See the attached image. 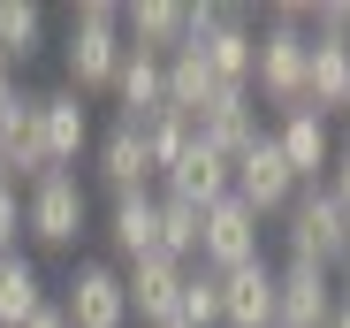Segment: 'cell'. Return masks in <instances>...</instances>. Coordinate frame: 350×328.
I'll use <instances>...</instances> for the list:
<instances>
[{
	"label": "cell",
	"instance_id": "6da1fadb",
	"mask_svg": "<svg viewBox=\"0 0 350 328\" xmlns=\"http://www.w3.org/2000/svg\"><path fill=\"white\" fill-rule=\"evenodd\" d=\"M252 99L274 115L305 107V8H267L259 53H252Z\"/></svg>",
	"mask_w": 350,
	"mask_h": 328
},
{
	"label": "cell",
	"instance_id": "7a4b0ae2",
	"mask_svg": "<svg viewBox=\"0 0 350 328\" xmlns=\"http://www.w3.org/2000/svg\"><path fill=\"white\" fill-rule=\"evenodd\" d=\"M62 69H69V92H77V99L107 92L114 69H122V8H107V0H84V8H69Z\"/></svg>",
	"mask_w": 350,
	"mask_h": 328
},
{
	"label": "cell",
	"instance_id": "3957f363",
	"mask_svg": "<svg viewBox=\"0 0 350 328\" xmlns=\"http://www.w3.org/2000/svg\"><path fill=\"white\" fill-rule=\"evenodd\" d=\"M282 244L297 267H335L350 260V214L327 199V184H297V199L282 206Z\"/></svg>",
	"mask_w": 350,
	"mask_h": 328
},
{
	"label": "cell",
	"instance_id": "277c9868",
	"mask_svg": "<svg viewBox=\"0 0 350 328\" xmlns=\"http://www.w3.org/2000/svg\"><path fill=\"white\" fill-rule=\"evenodd\" d=\"M92 229V191L77 168H46L31 191H23V237L46 244V252H77V237Z\"/></svg>",
	"mask_w": 350,
	"mask_h": 328
},
{
	"label": "cell",
	"instance_id": "5b68a950",
	"mask_svg": "<svg viewBox=\"0 0 350 328\" xmlns=\"http://www.w3.org/2000/svg\"><path fill=\"white\" fill-rule=\"evenodd\" d=\"M53 305H62L69 328H130V298H122V267L114 260H77Z\"/></svg>",
	"mask_w": 350,
	"mask_h": 328
},
{
	"label": "cell",
	"instance_id": "8992f818",
	"mask_svg": "<svg viewBox=\"0 0 350 328\" xmlns=\"http://www.w3.org/2000/svg\"><path fill=\"white\" fill-rule=\"evenodd\" d=\"M228 199H244L259 222H282V206L297 199V176L282 168V153H274V138L259 130L237 160H228Z\"/></svg>",
	"mask_w": 350,
	"mask_h": 328
},
{
	"label": "cell",
	"instance_id": "52a82bcc",
	"mask_svg": "<svg viewBox=\"0 0 350 328\" xmlns=\"http://www.w3.org/2000/svg\"><path fill=\"white\" fill-rule=\"evenodd\" d=\"M31 123H38V145L53 168H77V160L92 153V99H77L69 84H53V92H31Z\"/></svg>",
	"mask_w": 350,
	"mask_h": 328
},
{
	"label": "cell",
	"instance_id": "ba28073f",
	"mask_svg": "<svg viewBox=\"0 0 350 328\" xmlns=\"http://www.w3.org/2000/svg\"><path fill=\"white\" fill-rule=\"evenodd\" d=\"M259 214L244 206V199H221V206H206L198 214V267H213V275H228V267H244V260H259Z\"/></svg>",
	"mask_w": 350,
	"mask_h": 328
},
{
	"label": "cell",
	"instance_id": "9c48e42d",
	"mask_svg": "<svg viewBox=\"0 0 350 328\" xmlns=\"http://www.w3.org/2000/svg\"><path fill=\"white\" fill-rule=\"evenodd\" d=\"M191 130H198V145H213L221 160H237V153L259 138V99H252V84H221L198 115H191Z\"/></svg>",
	"mask_w": 350,
	"mask_h": 328
},
{
	"label": "cell",
	"instance_id": "30bf717a",
	"mask_svg": "<svg viewBox=\"0 0 350 328\" xmlns=\"http://www.w3.org/2000/svg\"><path fill=\"white\" fill-rule=\"evenodd\" d=\"M267 138H274L282 168L297 176V184H327V168H335V130H327V115L297 107V115H282V123H274Z\"/></svg>",
	"mask_w": 350,
	"mask_h": 328
},
{
	"label": "cell",
	"instance_id": "8fae6325",
	"mask_svg": "<svg viewBox=\"0 0 350 328\" xmlns=\"http://www.w3.org/2000/svg\"><path fill=\"white\" fill-rule=\"evenodd\" d=\"M335 313V275L327 267H274V328H327Z\"/></svg>",
	"mask_w": 350,
	"mask_h": 328
},
{
	"label": "cell",
	"instance_id": "7c38bea8",
	"mask_svg": "<svg viewBox=\"0 0 350 328\" xmlns=\"http://www.w3.org/2000/svg\"><path fill=\"white\" fill-rule=\"evenodd\" d=\"M92 176H99V191L107 199H137V191H152V160H145V138L137 130H99L92 138Z\"/></svg>",
	"mask_w": 350,
	"mask_h": 328
},
{
	"label": "cell",
	"instance_id": "4fadbf2b",
	"mask_svg": "<svg viewBox=\"0 0 350 328\" xmlns=\"http://www.w3.org/2000/svg\"><path fill=\"white\" fill-rule=\"evenodd\" d=\"M122 298H130V320L137 328H167L175 320V298H183V267L175 260H130L122 267Z\"/></svg>",
	"mask_w": 350,
	"mask_h": 328
},
{
	"label": "cell",
	"instance_id": "5bb4252c",
	"mask_svg": "<svg viewBox=\"0 0 350 328\" xmlns=\"http://www.w3.org/2000/svg\"><path fill=\"white\" fill-rule=\"evenodd\" d=\"M114 123L122 130H145L160 107H167V84H160V53H137V46H122V69H114Z\"/></svg>",
	"mask_w": 350,
	"mask_h": 328
},
{
	"label": "cell",
	"instance_id": "9a60e30c",
	"mask_svg": "<svg viewBox=\"0 0 350 328\" xmlns=\"http://www.w3.org/2000/svg\"><path fill=\"white\" fill-rule=\"evenodd\" d=\"M107 252H114V267H130V260H152V252H160V191L107 199Z\"/></svg>",
	"mask_w": 350,
	"mask_h": 328
},
{
	"label": "cell",
	"instance_id": "2e32d148",
	"mask_svg": "<svg viewBox=\"0 0 350 328\" xmlns=\"http://www.w3.org/2000/svg\"><path fill=\"white\" fill-rule=\"evenodd\" d=\"M221 328H274V267H267V252L221 275Z\"/></svg>",
	"mask_w": 350,
	"mask_h": 328
},
{
	"label": "cell",
	"instance_id": "e0dca14e",
	"mask_svg": "<svg viewBox=\"0 0 350 328\" xmlns=\"http://www.w3.org/2000/svg\"><path fill=\"white\" fill-rule=\"evenodd\" d=\"M350 99V38H305V107L342 115Z\"/></svg>",
	"mask_w": 350,
	"mask_h": 328
},
{
	"label": "cell",
	"instance_id": "ac0fdd59",
	"mask_svg": "<svg viewBox=\"0 0 350 328\" xmlns=\"http://www.w3.org/2000/svg\"><path fill=\"white\" fill-rule=\"evenodd\" d=\"M160 199H183V206H198V214L221 206V199H228V160H221L213 145H191V153L160 176Z\"/></svg>",
	"mask_w": 350,
	"mask_h": 328
},
{
	"label": "cell",
	"instance_id": "d6986e66",
	"mask_svg": "<svg viewBox=\"0 0 350 328\" xmlns=\"http://www.w3.org/2000/svg\"><path fill=\"white\" fill-rule=\"evenodd\" d=\"M160 84H167V115H198V107L221 92V77L206 69V53H198V46L160 53Z\"/></svg>",
	"mask_w": 350,
	"mask_h": 328
},
{
	"label": "cell",
	"instance_id": "ffe728a7",
	"mask_svg": "<svg viewBox=\"0 0 350 328\" xmlns=\"http://www.w3.org/2000/svg\"><path fill=\"white\" fill-rule=\"evenodd\" d=\"M31 313H46V275L31 252H8L0 260V328H23Z\"/></svg>",
	"mask_w": 350,
	"mask_h": 328
},
{
	"label": "cell",
	"instance_id": "44dd1931",
	"mask_svg": "<svg viewBox=\"0 0 350 328\" xmlns=\"http://www.w3.org/2000/svg\"><path fill=\"white\" fill-rule=\"evenodd\" d=\"M122 46L175 53V46H183V8H175V0H137V8H122Z\"/></svg>",
	"mask_w": 350,
	"mask_h": 328
},
{
	"label": "cell",
	"instance_id": "7402d4cb",
	"mask_svg": "<svg viewBox=\"0 0 350 328\" xmlns=\"http://www.w3.org/2000/svg\"><path fill=\"white\" fill-rule=\"evenodd\" d=\"M31 53H46V8L38 0H0V62L23 77Z\"/></svg>",
	"mask_w": 350,
	"mask_h": 328
},
{
	"label": "cell",
	"instance_id": "603a6c76",
	"mask_svg": "<svg viewBox=\"0 0 350 328\" xmlns=\"http://www.w3.org/2000/svg\"><path fill=\"white\" fill-rule=\"evenodd\" d=\"M137 138H145V160H152V184H160V176L175 168V160H183V153L198 145V130H191V115H167V107H160V115H152V123H145Z\"/></svg>",
	"mask_w": 350,
	"mask_h": 328
},
{
	"label": "cell",
	"instance_id": "cb8c5ba5",
	"mask_svg": "<svg viewBox=\"0 0 350 328\" xmlns=\"http://www.w3.org/2000/svg\"><path fill=\"white\" fill-rule=\"evenodd\" d=\"M160 260H175V267H198V206H183V199H160Z\"/></svg>",
	"mask_w": 350,
	"mask_h": 328
},
{
	"label": "cell",
	"instance_id": "d4e9b609",
	"mask_svg": "<svg viewBox=\"0 0 350 328\" xmlns=\"http://www.w3.org/2000/svg\"><path fill=\"white\" fill-rule=\"evenodd\" d=\"M175 320H191V328H221V275H213V267H183Z\"/></svg>",
	"mask_w": 350,
	"mask_h": 328
},
{
	"label": "cell",
	"instance_id": "484cf974",
	"mask_svg": "<svg viewBox=\"0 0 350 328\" xmlns=\"http://www.w3.org/2000/svg\"><path fill=\"white\" fill-rule=\"evenodd\" d=\"M16 237H23V191H16V184H0V260L16 252Z\"/></svg>",
	"mask_w": 350,
	"mask_h": 328
},
{
	"label": "cell",
	"instance_id": "4316f807",
	"mask_svg": "<svg viewBox=\"0 0 350 328\" xmlns=\"http://www.w3.org/2000/svg\"><path fill=\"white\" fill-rule=\"evenodd\" d=\"M327 199L350 214V145H335V168H327Z\"/></svg>",
	"mask_w": 350,
	"mask_h": 328
},
{
	"label": "cell",
	"instance_id": "83f0119b",
	"mask_svg": "<svg viewBox=\"0 0 350 328\" xmlns=\"http://www.w3.org/2000/svg\"><path fill=\"white\" fill-rule=\"evenodd\" d=\"M23 99H31V92H23V77H16L8 62H0V123H8V115H16V107H23Z\"/></svg>",
	"mask_w": 350,
	"mask_h": 328
},
{
	"label": "cell",
	"instance_id": "f1b7e54d",
	"mask_svg": "<svg viewBox=\"0 0 350 328\" xmlns=\"http://www.w3.org/2000/svg\"><path fill=\"white\" fill-rule=\"evenodd\" d=\"M23 328H69V320H62V305H53V298H46V313H31Z\"/></svg>",
	"mask_w": 350,
	"mask_h": 328
},
{
	"label": "cell",
	"instance_id": "f546056e",
	"mask_svg": "<svg viewBox=\"0 0 350 328\" xmlns=\"http://www.w3.org/2000/svg\"><path fill=\"white\" fill-rule=\"evenodd\" d=\"M327 328H350V298L335 290V313H327Z\"/></svg>",
	"mask_w": 350,
	"mask_h": 328
},
{
	"label": "cell",
	"instance_id": "4dcf8cb0",
	"mask_svg": "<svg viewBox=\"0 0 350 328\" xmlns=\"http://www.w3.org/2000/svg\"><path fill=\"white\" fill-rule=\"evenodd\" d=\"M0 184H8V153H0Z\"/></svg>",
	"mask_w": 350,
	"mask_h": 328
},
{
	"label": "cell",
	"instance_id": "1f68e13d",
	"mask_svg": "<svg viewBox=\"0 0 350 328\" xmlns=\"http://www.w3.org/2000/svg\"><path fill=\"white\" fill-rule=\"evenodd\" d=\"M167 328H191V320H167Z\"/></svg>",
	"mask_w": 350,
	"mask_h": 328
},
{
	"label": "cell",
	"instance_id": "d6a6232c",
	"mask_svg": "<svg viewBox=\"0 0 350 328\" xmlns=\"http://www.w3.org/2000/svg\"><path fill=\"white\" fill-rule=\"evenodd\" d=\"M342 115H350V99H342Z\"/></svg>",
	"mask_w": 350,
	"mask_h": 328
}]
</instances>
